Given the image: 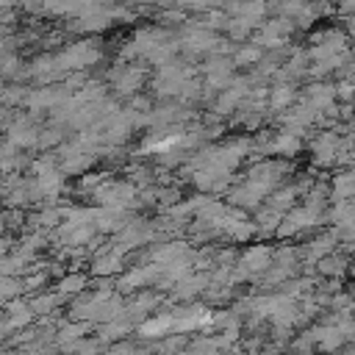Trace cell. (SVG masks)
<instances>
[{
	"mask_svg": "<svg viewBox=\"0 0 355 355\" xmlns=\"http://www.w3.org/2000/svg\"><path fill=\"white\" fill-rule=\"evenodd\" d=\"M313 338H316V347L322 352H336V349H341L347 344V338L338 330V324H319V327H313Z\"/></svg>",
	"mask_w": 355,
	"mask_h": 355,
	"instance_id": "obj_1",
	"label": "cell"
},
{
	"mask_svg": "<svg viewBox=\"0 0 355 355\" xmlns=\"http://www.w3.org/2000/svg\"><path fill=\"white\" fill-rule=\"evenodd\" d=\"M166 333H175V316H158V319H147L139 324L141 338H161Z\"/></svg>",
	"mask_w": 355,
	"mask_h": 355,
	"instance_id": "obj_2",
	"label": "cell"
},
{
	"mask_svg": "<svg viewBox=\"0 0 355 355\" xmlns=\"http://www.w3.org/2000/svg\"><path fill=\"white\" fill-rule=\"evenodd\" d=\"M288 349H291V355H311L313 349H319V347H316V338H313V330H305L302 336H297V338L288 344Z\"/></svg>",
	"mask_w": 355,
	"mask_h": 355,
	"instance_id": "obj_3",
	"label": "cell"
},
{
	"mask_svg": "<svg viewBox=\"0 0 355 355\" xmlns=\"http://www.w3.org/2000/svg\"><path fill=\"white\" fill-rule=\"evenodd\" d=\"M183 347H186V338L175 333V336L164 338L161 344H155V352L158 355H178V352H183Z\"/></svg>",
	"mask_w": 355,
	"mask_h": 355,
	"instance_id": "obj_4",
	"label": "cell"
},
{
	"mask_svg": "<svg viewBox=\"0 0 355 355\" xmlns=\"http://www.w3.org/2000/svg\"><path fill=\"white\" fill-rule=\"evenodd\" d=\"M128 330H130V327H128V324H122V322H119V324H116V322H114V324H108V322H105V324L100 327V341H103V344H108V341H119Z\"/></svg>",
	"mask_w": 355,
	"mask_h": 355,
	"instance_id": "obj_5",
	"label": "cell"
},
{
	"mask_svg": "<svg viewBox=\"0 0 355 355\" xmlns=\"http://www.w3.org/2000/svg\"><path fill=\"white\" fill-rule=\"evenodd\" d=\"M80 283H83L80 277H69V280H64V283H61V291H64V294H72V291H78V286H80Z\"/></svg>",
	"mask_w": 355,
	"mask_h": 355,
	"instance_id": "obj_6",
	"label": "cell"
},
{
	"mask_svg": "<svg viewBox=\"0 0 355 355\" xmlns=\"http://www.w3.org/2000/svg\"><path fill=\"white\" fill-rule=\"evenodd\" d=\"M53 302H55L53 297H39V300L33 302V311H47V308H50Z\"/></svg>",
	"mask_w": 355,
	"mask_h": 355,
	"instance_id": "obj_7",
	"label": "cell"
},
{
	"mask_svg": "<svg viewBox=\"0 0 355 355\" xmlns=\"http://www.w3.org/2000/svg\"><path fill=\"white\" fill-rule=\"evenodd\" d=\"M327 355H333V352H327Z\"/></svg>",
	"mask_w": 355,
	"mask_h": 355,
	"instance_id": "obj_8",
	"label": "cell"
}]
</instances>
